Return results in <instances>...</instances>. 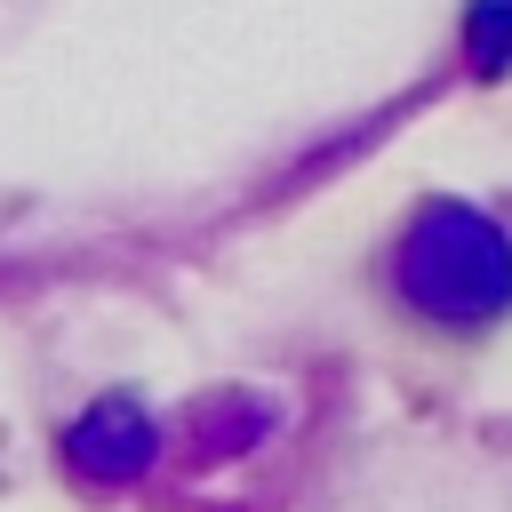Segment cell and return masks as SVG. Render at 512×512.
Masks as SVG:
<instances>
[{
  "label": "cell",
  "mask_w": 512,
  "mask_h": 512,
  "mask_svg": "<svg viewBox=\"0 0 512 512\" xmlns=\"http://www.w3.org/2000/svg\"><path fill=\"white\" fill-rule=\"evenodd\" d=\"M392 288L432 328H496L512 312V240L472 200H424L392 248Z\"/></svg>",
  "instance_id": "6da1fadb"
},
{
  "label": "cell",
  "mask_w": 512,
  "mask_h": 512,
  "mask_svg": "<svg viewBox=\"0 0 512 512\" xmlns=\"http://www.w3.org/2000/svg\"><path fill=\"white\" fill-rule=\"evenodd\" d=\"M464 56H472L480 80L512 72V0H472L464 8Z\"/></svg>",
  "instance_id": "3957f363"
},
{
  "label": "cell",
  "mask_w": 512,
  "mask_h": 512,
  "mask_svg": "<svg viewBox=\"0 0 512 512\" xmlns=\"http://www.w3.org/2000/svg\"><path fill=\"white\" fill-rule=\"evenodd\" d=\"M72 464L96 472V480H128L152 464V424L136 400H96L80 424H72Z\"/></svg>",
  "instance_id": "7a4b0ae2"
}]
</instances>
